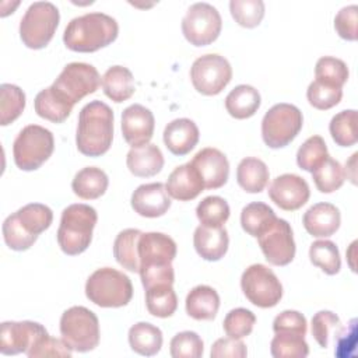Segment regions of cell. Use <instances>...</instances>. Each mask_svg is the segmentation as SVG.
<instances>
[{
	"label": "cell",
	"instance_id": "cell-1",
	"mask_svg": "<svg viewBox=\"0 0 358 358\" xmlns=\"http://www.w3.org/2000/svg\"><path fill=\"white\" fill-rule=\"evenodd\" d=\"M113 110L102 101H91L78 115L77 150L87 157H101L112 145Z\"/></svg>",
	"mask_w": 358,
	"mask_h": 358
},
{
	"label": "cell",
	"instance_id": "cell-2",
	"mask_svg": "<svg viewBox=\"0 0 358 358\" xmlns=\"http://www.w3.org/2000/svg\"><path fill=\"white\" fill-rule=\"evenodd\" d=\"M117 34L119 25L115 18L103 13H88L67 24L63 42L73 52L91 53L110 45Z\"/></svg>",
	"mask_w": 358,
	"mask_h": 358
},
{
	"label": "cell",
	"instance_id": "cell-3",
	"mask_svg": "<svg viewBox=\"0 0 358 358\" xmlns=\"http://www.w3.org/2000/svg\"><path fill=\"white\" fill-rule=\"evenodd\" d=\"M53 221L52 210L41 203H29L3 222V238L6 245L17 252L28 250Z\"/></svg>",
	"mask_w": 358,
	"mask_h": 358
},
{
	"label": "cell",
	"instance_id": "cell-4",
	"mask_svg": "<svg viewBox=\"0 0 358 358\" xmlns=\"http://www.w3.org/2000/svg\"><path fill=\"white\" fill-rule=\"evenodd\" d=\"M96 221L98 214L94 207L83 203L67 206L62 213L57 229V243L62 252L69 256L85 252L92 241Z\"/></svg>",
	"mask_w": 358,
	"mask_h": 358
},
{
	"label": "cell",
	"instance_id": "cell-5",
	"mask_svg": "<svg viewBox=\"0 0 358 358\" xmlns=\"http://www.w3.org/2000/svg\"><path fill=\"white\" fill-rule=\"evenodd\" d=\"M85 295L101 308H120L131 301L133 285L124 273L112 267H102L88 277Z\"/></svg>",
	"mask_w": 358,
	"mask_h": 358
},
{
	"label": "cell",
	"instance_id": "cell-6",
	"mask_svg": "<svg viewBox=\"0 0 358 358\" xmlns=\"http://www.w3.org/2000/svg\"><path fill=\"white\" fill-rule=\"evenodd\" d=\"M62 340L77 352H88L99 344V322L85 306H71L60 317Z\"/></svg>",
	"mask_w": 358,
	"mask_h": 358
},
{
	"label": "cell",
	"instance_id": "cell-7",
	"mask_svg": "<svg viewBox=\"0 0 358 358\" xmlns=\"http://www.w3.org/2000/svg\"><path fill=\"white\" fill-rule=\"evenodd\" d=\"M53 150L52 131L39 124H28L14 140L13 157L21 171H35L49 159Z\"/></svg>",
	"mask_w": 358,
	"mask_h": 358
},
{
	"label": "cell",
	"instance_id": "cell-8",
	"mask_svg": "<svg viewBox=\"0 0 358 358\" xmlns=\"http://www.w3.org/2000/svg\"><path fill=\"white\" fill-rule=\"evenodd\" d=\"M60 14L50 1L32 3L20 22V38L29 49H43L53 38Z\"/></svg>",
	"mask_w": 358,
	"mask_h": 358
},
{
	"label": "cell",
	"instance_id": "cell-9",
	"mask_svg": "<svg viewBox=\"0 0 358 358\" xmlns=\"http://www.w3.org/2000/svg\"><path fill=\"white\" fill-rule=\"evenodd\" d=\"M302 124V112L295 105L275 103L262 120L263 141L270 148H282L299 134Z\"/></svg>",
	"mask_w": 358,
	"mask_h": 358
},
{
	"label": "cell",
	"instance_id": "cell-10",
	"mask_svg": "<svg viewBox=\"0 0 358 358\" xmlns=\"http://www.w3.org/2000/svg\"><path fill=\"white\" fill-rule=\"evenodd\" d=\"M241 288L250 303L259 308H273L282 298V285L277 275L264 264L249 266L241 277Z\"/></svg>",
	"mask_w": 358,
	"mask_h": 358
},
{
	"label": "cell",
	"instance_id": "cell-11",
	"mask_svg": "<svg viewBox=\"0 0 358 358\" xmlns=\"http://www.w3.org/2000/svg\"><path fill=\"white\" fill-rule=\"evenodd\" d=\"M101 84L98 70L88 63H69L64 66L52 88L69 103L76 105L84 96L94 94Z\"/></svg>",
	"mask_w": 358,
	"mask_h": 358
},
{
	"label": "cell",
	"instance_id": "cell-12",
	"mask_svg": "<svg viewBox=\"0 0 358 358\" xmlns=\"http://www.w3.org/2000/svg\"><path fill=\"white\" fill-rule=\"evenodd\" d=\"M221 28V15L218 10L208 3L192 4L182 20L183 36L193 46L213 43L220 36Z\"/></svg>",
	"mask_w": 358,
	"mask_h": 358
},
{
	"label": "cell",
	"instance_id": "cell-13",
	"mask_svg": "<svg viewBox=\"0 0 358 358\" xmlns=\"http://www.w3.org/2000/svg\"><path fill=\"white\" fill-rule=\"evenodd\" d=\"M190 78L197 92L207 96L217 95L229 84L232 78V67L221 55H203L193 62Z\"/></svg>",
	"mask_w": 358,
	"mask_h": 358
},
{
	"label": "cell",
	"instance_id": "cell-14",
	"mask_svg": "<svg viewBox=\"0 0 358 358\" xmlns=\"http://www.w3.org/2000/svg\"><path fill=\"white\" fill-rule=\"evenodd\" d=\"M259 246L266 260L273 266H287L295 257V241L288 221L275 218V221L257 236Z\"/></svg>",
	"mask_w": 358,
	"mask_h": 358
},
{
	"label": "cell",
	"instance_id": "cell-15",
	"mask_svg": "<svg viewBox=\"0 0 358 358\" xmlns=\"http://www.w3.org/2000/svg\"><path fill=\"white\" fill-rule=\"evenodd\" d=\"M46 329L36 322H3L0 331V352L4 355L28 354L38 343L48 336Z\"/></svg>",
	"mask_w": 358,
	"mask_h": 358
},
{
	"label": "cell",
	"instance_id": "cell-16",
	"mask_svg": "<svg viewBox=\"0 0 358 358\" xmlns=\"http://www.w3.org/2000/svg\"><path fill=\"white\" fill-rule=\"evenodd\" d=\"M140 271L165 267L176 257L175 241L162 232H141L137 245Z\"/></svg>",
	"mask_w": 358,
	"mask_h": 358
},
{
	"label": "cell",
	"instance_id": "cell-17",
	"mask_svg": "<svg viewBox=\"0 0 358 358\" xmlns=\"http://www.w3.org/2000/svg\"><path fill=\"white\" fill-rule=\"evenodd\" d=\"M310 190L308 182L295 173H282L268 186L271 201L285 211H295L306 204Z\"/></svg>",
	"mask_w": 358,
	"mask_h": 358
},
{
	"label": "cell",
	"instance_id": "cell-18",
	"mask_svg": "<svg viewBox=\"0 0 358 358\" xmlns=\"http://www.w3.org/2000/svg\"><path fill=\"white\" fill-rule=\"evenodd\" d=\"M155 119L150 109L133 103L122 112V134L131 148L150 143L154 134Z\"/></svg>",
	"mask_w": 358,
	"mask_h": 358
},
{
	"label": "cell",
	"instance_id": "cell-19",
	"mask_svg": "<svg viewBox=\"0 0 358 358\" xmlns=\"http://www.w3.org/2000/svg\"><path fill=\"white\" fill-rule=\"evenodd\" d=\"M190 164L201 176L204 189H220L228 180L229 162L225 154L217 148L206 147L200 150Z\"/></svg>",
	"mask_w": 358,
	"mask_h": 358
},
{
	"label": "cell",
	"instance_id": "cell-20",
	"mask_svg": "<svg viewBox=\"0 0 358 358\" xmlns=\"http://www.w3.org/2000/svg\"><path fill=\"white\" fill-rule=\"evenodd\" d=\"M131 208L141 217L157 218L164 215L171 207L166 187L161 182L140 185L131 194Z\"/></svg>",
	"mask_w": 358,
	"mask_h": 358
},
{
	"label": "cell",
	"instance_id": "cell-21",
	"mask_svg": "<svg viewBox=\"0 0 358 358\" xmlns=\"http://www.w3.org/2000/svg\"><path fill=\"white\" fill-rule=\"evenodd\" d=\"M165 187L172 199L189 201L196 199L204 190V183L196 168L187 162L176 166L169 173Z\"/></svg>",
	"mask_w": 358,
	"mask_h": 358
},
{
	"label": "cell",
	"instance_id": "cell-22",
	"mask_svg": "<svg viewBox=\"0 0 358 358\" xmlns=\"http://www.w3.org/2000/svg\"><path fill=\"white\" fill-rule=\"evenodd\" d=\"M306 232L315 238H327L337 232L341 224L338 208L331 203H316L302 217Z\"/></svg>",
	"mask_w": 358,
	"mask_h": 358
},
{
	"label": "cell",
	"instance_id": "cell-23",
	"mask_svg": "<svg viewBox=\"0 0 358 358\" xmlns=\"http://www.w3.org/2000/svg\"><path fill=\"white\" fill-rule=\"evenodd\" d=\"M200 133L197 124L187 117L169 122L164 130V143L166 148L173 155L179 157L189 154L197 145Z\"/></svg>",
	"mask_w": 358,
	"mask_h": 358
},
{
	"label": "cell",
	"instance_id": "cell-24",
	"mask_svg": "<svg viewBox=\"0 0 358 358\" xmlns=\"http://www.w3.org/2000/svg\"><path fill=\"white\" fill-rule=\"evenodd\" d=\"M193 245L201 259L207 262H217L222 259L228 250V232L224 227L211 228L199 225L193 235Z\"/></svg>",
	"mask_w": 358,
	"mask_h": 358
},
{
	"label": "cell",
	"instance_id": "cell-25",
	"mask_svg": "<svg viewBox=\"0 0 358 358\" xmlns=\"http://www.w3.org/2000/svg\"><path fill=\"white\" fill-rule=\"evenodd\" d=\"M126 165L134 176L150 178L164 168V155L157 144L134 147L127 152Z\"/></svg>",
	"mask_w": 358,
	"mask_h": 358
},
{
	"label": "cell",
	"instance_id": "cell-26",
	"mask_svg": "<svg viewBox=\"0 0 358 358\" xmlns=\"http://www.w3.org/2000/svg\"><path fill=\"white\" fill-rule=\"evenodd\" d=\"M186 312L194 320H213L220 308V295L213 287L197 285L186 296Z\"/></svg>",
	"mask_w": 358,
	"mask_h": 358
},
{
	"label": "cell",
	"instance_id": "cell-27",
	"mask_svg": "<svg viewBox=\"0 0 358 358\" xmlns=\"http://www.w3.org/2000/svg\"><path fill=\"white\" fill-rule=\"evenodd\" d=\"M103 94L116 103L124 102L136 91L134 77L127 67L112 66L109 67L101 80Z\"/></svg>",
	"mask_w": 358,
	"mask_h": 358
},
{
	"label": "cell",
	"instance_id": "cell-28",
	"mask_svg": "<svg viewBox=\"0 0 358 358\" xmlns=\"http://www.w3.org/2000/svg\"><path fill=\"white\" fill-rule=\"evenodd\" d=\"M108 185V175L101 168L85 166L76 173L71 182V189L80 199L95 200L106 192Z\"/></svg>",
	"mask_w": 358,
	"mask_h": 358
},
{
	"label": "cell",
	"instance_id": "cell-29",
	"mask_svg": "<svg viewBox=\"0 0 358 358\" xmlns=\"http://www.w3.org/2000/svg\"><path fill=\"white\" fill-rule=\"evenodd\" d=\"M259 91L248 84L236 85L225 98V109L235 119H248L260 108Z\"/></svg>",
	"mask_w": 358,
	"mask_h": 358
},
{
	"label": "cell",
	"instance_id": "cell-30",
	"mask_svg": "<svg viewBox=\"0 0 358 358\" xmlns=\"http://www.w3.org/2000/svg\"><path fill=\"white\" fill-rule=\"evenodd\" d=\"M34 106L36 115L42 119L52 123H63L70 116L74 105L64 101L50 85L36 94Z\"/></svg>",
	"mask_w": 358,
	"mask_h": 358
},
{
	"label": "cell",
	"instance_id": "cell-31",
	"mask_svg": "<svg viewBox=\"0 0 358 358\" xmlns=\"http://www.w3.org/2000/svg\"><path fill=\"white\" fill-rule=\"evenodd\" d=\"M162 341V331L148 322H138L129 329L130 348L140 355L152 357L158 354Z\"/></svg>",
	"mask_w": 358,
	"mask_h": 358
},
{
	"label": "cell",
	"instance_id": "cell-32",
	"mask_svg": "<svg viewBox=\"0 0 358 358\" xmlns=\"http://www.w3.org/2000/svg\"><path fill=\"white\" fill-rule=\"evenodd\" d=\"M267 165L255 157L243 158L236 168L238 185L248 193H260L268 183Z\"/></svg>",
	"mask_w": 358,
	"mask_h": 358
},
{
	"label": "cell",
	"instance_id": "cell-33",
	"mask_svg": "<svg viewBox=\"0 0 358 358\" xmlns=\"http://www.w3.org/2000/svg\"><path fill=\"white\" fill-rule=\"evenodd\" d=\"M141 235L140 229L127 228L117 234L113 242V256L116 262L131 273H138L140 262H138V238Z\"/></svg>",
	"mask_w": 358,
	"mask_h": 358
},
{
	"label": "cell",
	"instance_id": "cell-34",
	"mask_svg": "<svg viewBox=\"0 0 358 358\" xmlns=\"http://www.w3.org/2000/svg\"><path fill=\"white\" fill-rule=\"evenodd\" d=\"M275 218L277 215L270 206L262 201H253L242 208L241 225L246 234L257 238L275 221Z\"/></svg>",
	"mask_w": 358,
	"mask_h": 358
},
{
	"label": "cell",
	"instance_id": "cell-35",
	"mask_svg": "<svg viewBox=\"0 0 358 358\" xmlns=\"http://www.w3.org/2000/svg\"><path fill=\"white\" fill-rule=\"evenodd\" d=\"M145 306L150 315L169 317L178 308V296L169 284H159L145 289Z\"/></svg>",
	"mask_w": 358,
	"mask_h": 358
},
{
	"label": "cell",
	"instance_id": "cell-36",
	"mask_svg": "<svg viewBox=\"0 0 358 358\" xmlns=\"http://www.w3.org/2000/svg\"><path fill=\"white\" fill-rule=\"evenodd\" d=\"M329 130L333 141L340 147H351L358 141L357 110L347 109L334 115L330 120Z\"/></svg>",
	"mask_w": 358,
	"mask_h": 358
},
{
	"label": "cell",
	"instance_id": "cell-37",
	"mask_svg": "<svg viewBox=\"0 0 358 358\" xmlns=\"http://www.w3.org/2000/svg\"><path fill=\"white\" fill-rule=\"evenodd\" d=\"M310 173L320 193H333L340 189L345 180V171L343 165L330 155Z\"/></svg>",
	"mask_w": 358,
	"mask_h": 358
},
{
	"label": "cell",
	"instance_id": "cell-38",
	"mask_svg": "<svg viewBox=\"0 0 358 358\" xmlns=\"http://www.w3.org/2000/svg\"><path fill=\"white\" fill-rule=\"evenodd\" d=\"M270 352L274 358H305L309 354V345L305 336L278 331L270 343Z\"/></svg>",
	"mask_w": 358,
	"mask_h": 358
},
{
	"label": "cell",
	"instance_id": "cell-39",
	"mask_svg": "<svg viewBox=\"0 0 358 358\" xmlns=\"http://www.w3.org/2000/svg\"><path fill=\"white\" fill-rule=\"evenodd\" d=\"M309 259L313 266L329 275L337 274L341 268L338 248L331 241H315L309 248Z\"/></svg>",
	"mask_w": 358,
	"mask_h": 358
},
{
	"label": "cell",
	"instance_id": "cell-40",
	"mask_svg": "<svg viewBox=\"0 0 358 358\" xmlns=\"http://www.w3.org/2000/svg\"><path fill=\"white\" fill-rule=\"evenodd\" d=\"M350 76L347 64L337 57L323 56L316 62L315 80L336 88H343Z\"/></svg>",
	"mask_w": 358,
	"mask_h": 358
},
{
	"label": "cell",
	"instance_id": "cell-41",
	"mask_svg": "<svg viewBox=\"0 0 358 358\" xmlns=\"http://www.w3.org/2000/svg\"><path fill=\"white\" fill-rule=\"evenodd\" d=\"M25 108V94L14 84L0 85V124L13 123Z\"/></svg>",
	"mask_w": 358,
	"mask_h": 358
},
{
	"label": "cell",
	"instance_id": "cell-42",
	"mask_svg": "<svg viewBox=\"0 0 358 358\" xmlns=\"http://www.w3.org/2000/svg\"><path fill=\"white\" fill-rule=\"evenodd\" d=\"M229 206L220 196L204 197L196 207V215L201 225L218 228L222 227L229 218Z\"/></svg>",
	"mask_w": 358,
	"mask_h": 358
},
{
	"label": "cell",
	"instance_id": "cell-43",
	"mask_svg": "<svg viewBox=\"0 0 358 358\" xmlns=\"http://www.w3.org/2000/svg\"><path fill=\"white\" fill-rule=\"evenodd\" d=\"M329 157L327 145L320 136L309 137L296 152V164L301 169L312 172Z\"/></svg>",
	"mask_w": 358,
	"mask_h": 358
},
{
	"label": "cell",
	"instance_id": "cell-44",
	"mask_svg": "<svg viewBox=\"0 0 358 358\" xmlns=\"http://www.w3.org/2000/svg\"><path fill=\"white\" fill-rule=\"evenodd\" d=\"M231 15L243 28L257 27L264 17V3L262 0H232L229 1Z\"/></svg>",
	"mask_w": 358,
	"mask_h": 358
},
{
	"label": "cell",
	"instance_id": "cell-45",
	"mask_svg": "<svg viewBox=\"0 0 358 358\" xmlns=\"http://www.w3.org/2000/svg\"><path fill=\"white\" fill-rule=\"evenodd\" d=\"M255 323L256 316L253 312L245 308H235L227 313L222 327L228 337L243 338L252 333Z\"/></svg>",
	"mask_w": 358,
	"mask_h": 358
},
{
	"label": "cell",
	"instance_id": "cell-46",
	"mask_svg": "<svg viewBox=\"0 0 358 358\" xmlns=\"http://www.w3.org/2000/svg\"><path fill=\"white\" fill-rule=\"evenodd\" d=\"M340 327H341L340 317L331 310H319L312 317V324H310L312 336L322 348L329 347L330 336L333 333L336 334Z\"/></svg>",
	"mask_w": 358,
	"mask_h": 358
},
{
	"label": "cell",
	"instance_id": "cell-47",
	"mask_svg": "<svg viewBox=\"0 0 358 358\" xmlns=\"http://www.w3.org/2000/svg\"><path fill=\"white\" fill-rule=\"evenodd\" d=\"M171 355L173 358H200L204 351L201 337L194 331H180L171 340Z\"/></svg>",
	"mask_w": 358,
	"mask_h": 358
},
{
	"label": "cell",
	"instance_id": "cell-48",
	"mask_svg": "<svg viewBox=\"0 0 358 358\" xmlns=\"http://www.w3.org/2000/svg\"><path fill=\"white\" fill-rule=\"evenodd\" d=\"M306 98L313 108L319 110H327L341 101L343 88L330 87L315 80L306 90Z\"/></svg>",
	"mask_w": 358,
	"mask_h": 358
},
{
	"label": "cell",
	"instance_id": "cell-49",
	"mask_svg": "<svg viewBox=\"0 0 358 358\" xmlns=\"http://www.w3.org/2000/svg\"><path fill=\"white\" fill-rule=\"evenodd\" d=\"M358 7L355 4L343 7L334 18V29L345 41H357Z\"/></svg>",
	"mask_w": 358,
	"mask_h": 358
},
{
	"label": "cell",
	"instance_id": "cell-50",
	"mask_svg": "<svg viewBox=\"0 0 358 358\" xmlns=\"http://www.w3.org/2000/svg\"><path fill=\"white\" fill-rule=\"evenodd\" d=\"M273 330L274 333L287 331L305 336L308 330L306 317L298 310H284L275 316L273 322Z\"/></svg>",
	"mask_w": 358,
	"mask_h": 358
},
{
	"label": "cell",
	"instance_id": "cell-51",
	"mask_svg": "<svg viewBox=\"0 0 358 358\" xmlns=\"http://www.w3.org/2000/svg\"><path fill=\"white\" fill-rule=\"evenodd\" d=\"M71 351L73 350L63 340L50 337L48 334L27 355L29 358H39V357H63V358H70L71 357Z\"/></svg>",
	"mask_w": 358,
	"mask_h": 358
},
{
	"label": "cell",
	"instance_id": "cell-52",
	"mask_svg": "<svg viewBox=\"0 0 358 358\" xmlns=\"http://www.w3.org/2000/svg\"><path fill=\"white\" fill-rule=\"evenodd\" d=\"M211 358H245L248 355V350L241 338H218L211 345L210 351Z\"/></svg>",
	"mask_w": 358,
	"mask_h": 358
},
{
	"label": "cell",
	"instance_id": "cell-53",
	"mask_svg": "<svg viewBox=\"0 0 358 358\" xmlns=\"http://www.w3.org/2000/svg\"><path fill=\"white\" fill-rule=\"evenodd\" d=\"M357 320L352 319L350 326H341L338 331L334 334L336 337V355L340 358H345L354 354L357 344Z\"/></svg>",
	"mask_w": 358,
	"mask_h": 358
},
{
	"label": "cell",
	"instance_id": "cell-54",
	"mask_svg": "<svg viewBox=\"0 0 358 358\" xmlns=\"http://www.w3.org/2000/svg\"><path fill=\"white\" fill-rule=\"evenodd\" d=\"M140 277H141V284H143L144 289L154 287V285H159V284L172 285L175 281V273H173L172 264L159 267V268L140 271Z\"/></svg>",
	"mask_w": 358,
	"mask_h": 358
}]
</instances>
